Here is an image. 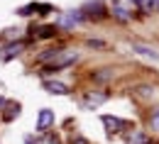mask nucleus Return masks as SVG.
Returning <instances> with one entry per match:
<instances>
[{"label":"nucleus","mask_w":159,"mask_h":144,"mask_svg":"<svg viewBox=\"0 0 159 144\" xmlns=\"http://www.w3.org/2000/svg\"><path fill=\"white\" fill-rule=\"evenodd\" d=\"M79 59V54H74V51H64L61 49L59 54H57V59L47 66V73H54V71H61V68H66V66H71V63Z\"/></svg>","instance_id":"nucleus-1"},{"label":"nucleus","mask_w":159,"mask_h":144,"mask_svg":"<svg viewBox=\"0 0 159 144\" xmlns=\"http://www.w3.org/2000/svg\"><path fill=\"white\" fill-rule=\"evenodd\" d=\"M83 22V15L79 10H71V12H61L59 15V22H57V29H74Z\"/></svg>","instance_id":"nucleus-2"},{"label":"nucleus","mask_w":159,"mask_h":144,"mask_svg":"<svg viewBox=\"0 0 159 144\" xmlns=\"http://www.w3.org/2000/svg\"><path fill=\"white\" fill-rule=\"evenodd\" d=\"M108 100V93H86L81 98V107L83 110H96L98 105H103Z\"/></svg>","instance_id":"nucleus-3"},{"label":"nucleus","mask_w":159,"mask_h":144,"mask_svg":"<svg viewBox=\"0 0 159 144\" xmlns=\"http://www.w3.org/2000/svg\"><path fill=\"white\" fill-rule=\"evenodd\" d=\"M52 124H54V110H49V107H42V110H39V117H37V132L47 134Z\"/></svg>","instance_id":"nucleus-4"},{"label":"nucleus","mask_w":159,"mask_h":144,"mask_svg":"<svg viewBox=\"0 0 159 144\" xmlns=\"http://www.w3.org/2000/svg\"><path fill=\"white\" fill-rule=\"evenodd\" d=\"M22 49H25V41H22V39L10 41V44H5V46L0 49V59H2V61H7V59H12V56H17Z\"/></svg>","instance_id":"nucleus-5"},{"label":"nucleus","mask_w":159,"mask_h":144,"mask_svg":"<svg viewBox=\"0 0 159 144\" xmlns=\"http://www.w3.org/2000/svg\"><path fill=\"white\" fill-rule=\"evenodd\" d=\"M100 120H103V124H105L108 134H118L120 129H125V127H127V122H125V120H120V117H110V115H103Z\"/></svg>","instance_id":"nucleus-6"},{"label":"nucleus","mask_w":159,"mask_h":144,"mask_svg":"<svg viewBox=\"0 0 159 144\" xmlns=\"http://www.w3.org/2000/svg\"><path fill=\"white\" fill-rule=\"evenodd\" d=\"M110 15H113L115 20H120V22H130V17H132V12H130L120 0H113V5H110Z\"/></svg>","instance_id":"nucleus-7"},{"label":"nucleus","mask_w":159,"mask_h":144,"mask_svg":"<svg viewBox=\"0 0 159 144\" xmlns=\"http://www.w3.org/2000/svg\"><path fill=\"white\" fill-rule=\"evenodd\" d=\"M42 88L47 93H52V95H66L69 93V85L61 81H42Z\"/></svg>","instance_id":"nucleus-8"},{"label":"nucleus","mask_w":159,"mask_h":144,"mask_svg":"<svg viewBox=\"0 0 159 144\" xmlns=\"http://www.w3.org/2000/svg\"><path fill=\"white\" fill-rule=\"evenodd\" d=\"M132 49L139 51V54H144V56H152V59H159V54L152 49V46H147V44H139V41H132Z\"/></svg>","instance_id":"nucleus-9"},{"label":"nucleus","mask_w":159,"mask_h":144,"mask_svg":"<svg viewBox=\"0 0 159 144\" xmlns=\"http://www.w3.org/2000/svg\"><path fill=\"white\" fill-rule=\"evenodd\" d=\"M34 32H39L37 37H42V39H49V37H54V34H57V27H54V24H49V27H39V29H32V34H34Z\"/></svg>","instance_id":"nucleus-10"},{"label":"nucleus","mask_w":159,"mask_h":144,"mask_svg":"<svg viewBox=\"0 0 159 144\" xmlns=\"http://www.w3.org/2000/svg\"><path fill=\"white\" fill-rule=\"evenodd\" d=\"M130 144H149V139H147V134H144V132L132 129V134H130Z\"/></svg>","instance_id":"nucleus-11"},{"label":"nucleus","mask_w":159,"mask_h":144,"mask_svg":"<svg viewBox=\"0 0 159 144\" xmlns=\"http://www.w3.org/2000/svg\"><path fill=\"white\" fill-rule=\"evenodd\" d=\"M61 49H47V51H42L39 56H37V61L39 63H44V61H49V59H52V61H54V59H57V54H59Z\"/></svg>","instance_id":"nucleus-12"},{"label":"nucleus","mask_w":159,"mask_h":144,"mask_svg":"<svg viewBox=\"0 0 159 144\" xmlns=\"http://www.w3.org/2000/svg\"><path fill=\"white\" fill-rule=\"evenodd\" d=\"M17 115H20V105H17V103H15V105L10 103V105H7V112H5L2 117H5V120H12V117H17Z\"/></svg>","instance_id":"nucleus-13"},{"label":"nucleus","mask_w":159,"mask_h":144,"mask_svg":"<svg viewBox=\"0 0 159 144\" xmlns=\"http://www.w3.org/2000/svg\"><path fill=\"white\" fill-rule=\"evenodd\" d=\"M149 127H152V129H157V132H159V107L154 110V112H152V117H149Z\"/></svg>","instance_id":"nucleus-14"},{"label":"nucleus","mask_w":159,"mask_h":144,"mask_svg":"<svg viewBox=\"0 0 159 144\" xmlns=\"http://www.w3.org/2000/svg\"><path fill=\"white\" fill-rule=\"evenodd\" d=\"M152 10H159V0H147V7H144V12H152Z\"/></svg>","instance_id":"nucleus-15"},{"label":"nucleus","mask_w":159,"mask_h":144,"mask_svg":"<svg viewBox=\"0 0 159 144\" xmlns=\"http://www.w3.org/2000/svg\"><path fill=\"white\" fill-rule=\"evenodd\" d=\"M86 44H88V46H93V49H103V46H105V41H100V39H88Z\"/></svg>","instance_id":"nucleus-16"},{"label":"nucleus","mask_w":159,"mask_h":144,"mask_svg":"<svg viewBox=\"0 0 159 144\" xmlns=\"http://www.w3.org/2000/svg\"><path fill=\"white\" fill-rule=\"evenodd\" d=\"M42 144H61V142H59V137H54V134H47Z\"/></svg>","instance_id":"nucleus-17"},{"label":"nucleus","mask_w":159,"mask_h":144,"mask_svg":"<svg viewBox=\"0 0 159 144\" xmlns=\"http://www.w3.org/2000/svg\"><path fill=\"white\" fill-rule=\"evenodd\" d=\"M130 2H132V5H137V7H142V10L147 7V0H130Z\"/></svg>","instance_id":"nucleus-18"},{"label":"nucleus","mask_w":159,"mask_h":144,"mask_svg":"<svg viewBox=\"0 0 159 144\" xmlns=\"http://www.w3.org/2000/svg\"><path fill=\"white\" fill-rule=\"evenodd\" d=\"M71 144H88V139H83V137H76V139H74Z\"/></svg>","instance_id":"nucleus-19"},{"label":"nucleus","mask_w":159,"mask_h":144,"mask_svg":"<svg viewBox=\"0 0 159 144\" xmlns=\"http://www.w3.org/2000/svg\"><path fill=\"white\" fill-rule=\"evenodd\" d=\"M27 144H42L39 139H34V142H32V137H27Z\"/></svg>","instance_id":"nucleus-20"}]
</instances>
